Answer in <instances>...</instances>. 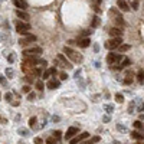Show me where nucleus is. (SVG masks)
I'll use <instances>...</instances> for the list:
<instances>
[{"instance_id":"1","label":"nucleus","mask_w":144,"mask_h":144,"mask_svg":"<svg viewBox=\"0 0 144 144\" xmlns=\"http://www.w3.org/2000/svg\"><path fill=\"white\" fill-rule=\"evenodd\" d=\"M64 53L69 59H72L74 62H82V55L78 53V52H75L74 49L69 48V46H64Z\"/></svg>"},{"instance_id":"23","label":"nucleus","mask_w":144,"mask_h":144,"mask_svg":"<svg viewBox=\"0 0 144 144\" xmlns=\"http://www.w3.org/2000/svg\"><path fill=\"white\" fill-rule=\"evenodd\" d=\"M13 75H15V71H13L12 68H7V69H6V77H9V78H13Z\"/></svg>"},{"instance_id":"27","label":"nucleus","mask_w":144,"mask_h":144,"mask_svg":"<svg viewBox=\"0 0 144 144\" xmlns=\"http://www.w3.org/2000/svg\"><path fill=\"white\" fill-rule=\"evenodd\" d=\"M118 49H120L121 52H127V50H130V45H120Z\"/></svg>"},{"instance_id":"41","label":"nucleus","mask_w":144,"mask_h":144,"mask_svg":"<svg viewBox=\"0 0 144 144\" xmlns=\"http://www.w3.org/2000/svg\"><path fill=\"white\" fill-rule=\"evenodd\" d=\"M13 55H15V53H12V55H10V56H9V58H7V61H9V62H10V64H12V62H13V61H15V56H13Z\"/></svg>"},{"instance_id":"12","label":"nucleus","mask_w":144,"mask_h":144,"mask_svg":"<svg viewBox=\"0 0 144 144\" xmlns=\"http://www.w3.org/2000/svg\"><path fill=\"white\" fill-rule=\"evenodd\" d=\"M13 4L16 6L17 9H20V10L28 9V4H26V1H25V0H13Z\"/></svg>"},{"instance_id":"44","label":"nucleus","mask_w":144,"mask_h":144,"mask_svg":"<svg viewBox=\"0 0 144 144\" xmlns=\"http://www.w3.org/2000/svg\"><path fill=\"white\" fill-rule=\"evenodd\" d=\"M91 30H84V32H82V36H85V38H86V36H88V35H91Z\"/></svg>"},{"instance_id":"29","label":"nucleus","mask_w":144,"mask_h":144,"mask_svg":"<svg viewBox=\"0 0 144 144\" xmlns=\"http://www.w3.org/2000/svg\"><path fill=\"white\" fill-rule=\"evenodd\" d=\"M46 144H56V138L55 137H48L46 138Z\"/></svg>"},{"instance_id":"9","label":"nucleus","mask_w":144,"mask_h":144,"mask_svg":"<svg viewBox=\"0 0 144 144\" xmlns=\"http://www.w3.org/2000/svg\"><path fill=\"white\" fill-rule=\"evenodd\" d=\"M16 16L19 17V19H22L23 22H28V20L30 19L29 13H26L25 10H20V9H17V10H16Z\"/></svg>"},{"instance_id":"48","label":"nucleus","mask_w":144,"mask_h":144,"mask_svg":"<svg viewBox=\"0 0 144 144\" xmlns=\"http://www.w3.org/2000/svg\"><path fill=\"white\" fill-rule=\"evenodd\" d=\"M52 120H53V121H56V123H58V121H59V120H61V118H59V117H58V115H53V117H52Z\"/></svg>"},{"instance_id":"36","label":"nucleus","mask_w":144,"mask_h":144,"mask_svg":"<svg viewBox=\"0 0 144 144\" xmlns=\"http://www.w3.org/2000/svg\"><path fill=\"white\" fill-rule=\"evenodd\" d=\"M4 99H6L7 102H12V94H10V92H7V94L4 95Z\"/></svg>"},{"instance_id":"13","label":"nucleus","mask_w":144,"mask_h":144,"mask_svg":"<svg viewBox=\"0 0 144 144\" xmlns=\"http://www.w3.org/2000/svg\"><path fill=\"white\" fill-rule=\"evenodd\" d=\"M56 74V68H50V69H46L43 74H42V78L43 79H48L50 75H55Z\"/></svg>"},{"instance_id":"2","label":"nucleus","mask_w":144,"mask_h":144,"mask_svg":"<svg viewBox=\"0 0 144 144\" xmlns=\"http://www.w3.org/2000/svg\"><path fill=\"white\" fill-rule=\"evenodd\" d=\"M30 29H32V26L28 22H17L16 23V32L20 35H28Z\"/></svg>"},{"instance_id":"4","label":"nucleus","mask_w":144,"mask_h":144,"mask_svg":"<svg viewBox=\"0 0 144 144\" xmlns=\"http://www.w3.org/2000/svg\"><path fill=\"white\" fill-rule=\"evenodd\" d=\"M121 43H123V39H121V38H112V39H110V40L105 42V48L107 49H115V48H118Z\"/></svg>"},{"instance_id":"8","label":"nucleus","mask_w":144,"mask_h":144,"mask_svg":"<svg viewBox=\"0 0 144 144\" xmlns=\"http://www.w3.org/2000/svg\"><path fill=\"white\" fill-rule=\"evenodd\" d=\"M42 53V48L39 46H32L30 49H25L23 50V55L28 56V55H40Z\"/></svg>"},{"instance_id":"24","label":"nucleus","mask_w":144,"mask_h":144,"mask_svg":"<svg viewBox=\"0 0 144 144\" xmlns=\"http://www.w3.org/2000/svg\"><path fill=\"white\" fill-rule=\"evenodd\" d=\"M36 121H38V118H36V117H32V118H30V120H29V127H35V125H36Z\"/></svg>"},{"instance_id":"21","label":"nucleus","mask_w":144,"mask_h":144,"mask_svg":"<svg viewBox=\"0 0 144 144\" xmlns=\"http://www.w3.org/2000/svg\"><path fill=\"white\" fill-rule=\"evenodd\" d=\"M133 125H134V128H137V130H143L144 125H143V123L141 121H134L133 123Z\"/></svg>"},{"instance_id":"47","label":"nucleus","mask_w":144,"mask_h":144,"mask_svg":"<svg viewBox=\"0 0 144 144\" xmlns=\"http://www.w3.org/2000/svg\"><path fill=\"white\" fill-rule=\"evenodd\" d=\"M124 65H130V61H128V59L123 61V62H121V66H124Z\"/></svg>"},{"instance_id":"18","label":"nucleus","mask_w":144,"mask_h":144,"mask_svg":"<svg viewBox=\"0 0 144 144\" xmlns=\"http://www.w3.org/2000/svg\"><path fill=\"white\" fill-rule=\"evenodd\" d=\"M17 133L20 134V135H23V137H28V135H30V133H29V130H26V128H19L17 130Z\"/></svg>"},{"instance_id":"19","label":"nucleus","mask_w":144,"mask_h":144,"mask_svg":"<svg viewBox=\"0 0 144 144\" xmlns=\"http://www.w3.org/2000/svg\"><path fill=\"white\" fill-rule=\"evenodd\" d=\"M35 86H36V89L43 91V81H42V79H38L36 82H35Z\"/></svg>"},{"instance_id":"43","label":"nucleus","mask_w":144,"mask_h":144,"mask_svg":"<svg viewBox=\"0 0 144 144\" xmlns=\"http://www.w3.org/2000/svg\"><path fill=\"white\" fill-rule=\"evenodd\" d=\"M35 144H43V141H42L39 137H36V138H35Z\"/></svg>"},{"instance_id":"46","label":"nucleus","mask_w":144,"mask_h":144,"mask_svg":"<svg viewBox=\"0 0 144 144\" xmlns=\"http://www.w3.org/2000/svg\"><path fill=\"white\" fill-rule=\"evenodd\" d=\"M131 82H133V79H131V78H127V79H124V84H125V85H130Z\"/></svg>"},{"instance_id":"16","label":"nucleus","mask_w":144,"mask_h":144,"mask_svg":"<svg viewBox=\"0 0 144 144\" xmlns=\"http://www.w3.org/2000/svg\"><path fill=\"white\" fill-rule=\"evenodd\" d=\"M89 43H91L89 38H84V39H81V40L77 43V45H79L81 48H88V46H89Z\"/></svg>"},{"instance_id":"14","label":"nucleus","mask_w":144,"mask_h":144,"mask_svg":"<svg viewBox=\"0 0 144 144\" xmlns=\"http://www.w3.org/2000/svg\"><path fill=\"white\" fill-rule=\"evenodd\" d=\"M114 23L117 25V28H121V29L125 26V23H124V20H123V17L121 16H115L114 17Z\"/></svg>"},{"instance_id":"40","label":"nucleus","mask_w":144,"mask_h":144,"mask_svg":"<svg viewBox=\"0 0 144 144\" xmlns=\"http://www.w3.org/2000/svg\"><path fill=\"white\" fill-rule=\"evenodd\" d=\"M0 84H6V77H3V75H0Z\"/></svg>"},{"instance_id":"30","label":"nucleus","mask_w":144,"mask_h":144,"mask_svg":"<svg viewBox=\"0 0 144 144\" xmlns=\"http://www.w3.org/2000/svg\"><path fill=\"white\" fill-rule=\"evenodd\" d=\"M99 25V19H98V16L94 17V20H92V28H96Z\"/></svg>"},{"instance_id":"34","label":"nucleus","mask_w":144,"mask_h":144,"mask_svg":"<svg viewBox=\"0 0 144 144\" xmlns=\"http://www.w3.org/2000/svg\"><path fill=\"white\" fill-rule=\"evenodd\" d=\"M98 141H99V137L95 135V137H92V138L89 140V144H95V143H98Z\"/></svg>"},{"instance_id":"50","label":"nucleus","mask_w":144,"mask_h":144,"mask_svg":"<svg viewBox=\"0 0 144 144\" xmlns=\"http://www.w3.org/2000/svg\"><path fill=\"white\" fill-rule=\"evenodd\" d=\"M114 144H121L120 141H114Z\"/></svg>"},{"instance_id":"28","label":"nucleus","mask_w":144,"mask_h":144,"mask_svg":"<svg viewBox=\"0 0 144 144\" xmlns=\"http://www.w3.org/2000/svg\"><path fill=\"white\" fill-rule=\"evenodd\" d=\"M115 101L121 104V102H124V96L121 95V94H117V95H115Z\"/></svg>"},{"instance_id":"11","label":"nucleus","mask_w":144,"mask_h":144,"mask_svg":"<svg viewBox=\"0 0 144 144\" xmlns=\"http://www.w3.org/2000/svg\"><path fill=\"white\" fill-rule=\"evenodd\" d=\"M110 35H111V38H121L123 36V29L121 28H112L110 30Z\"/></svg>"},{"instance_id":"25","label":"nucleus","mask_w":144,"mask_h":144,"mask_svg":"<svg viewBox=\"0 0 144 144\" xmlns=\"http://www.w3.org/2000/svg\"><path fill=\"white\" fill-rule=\"evenodd\" d=\"M104 110L108 112V114H112L114 112V107L112 105H104Z\"/></svg>"},{"instance_id":"35","label":"nucleus","mask_w":144,"mask_h":144,"mask_svg":"<svg viewBox=\"0 0 144 144\" xmlns=\"http://www.w3.org/2000/svg\"><path fill=\"white\" fill-rule=\"evenodd\" d=\"M22 91H23L25 94H29V92H30V86H29V85H25V86L22 88Z\"/></svg>"},{"instance_id":"20","label":"nucleus","mask_w":144,"mask_h":144,"mask_svg":"<svg viewBox=\"0 0 144 144\" xmlns=\"http://www.w3.org/2000/svg\"><path fill=\"white\" fill-rule=\"evenodd\" d=\"M88 137H89V133H86V131H84V133H82V134H81V135H78V137H77V138H78V141H82V140H85V138H88Z\"/></svg>"},{"instance_id":"51","label":"nucleus","mask_w":144,"mask_h":144,"mask_svg":"<svg viewBox=\"0 0 144 144\" xmlns=\"http://www.w3.org/2000/svg\"><path fill=\"white\" fill-rule=\"evenodd\" d=\"M0 98H1V94H0Z\"/></svg>"},{"instance_id":"39","label":"nucleus","mask_w":144,"mask_h":144,"mask_svg":"<svg viewBox=\"0 0 144 144\" xmlns=\"http://www.w3.org/2000/svg\"><path fill=\"white\" fill-rule=\"evenodd\" d=\"M59 78H61V79H62V81H65V79H68V75H66L65 72H62V74L59 75Z\"/></svg>"},{"instance_id":"22","label":"nucleus","mask_w":144,"mask_h":144,"mask_svg":"<svg viewBox=\"0 0 144 144\" xmlns=\"http://www.w3.org/2000/svg\"><path fill=\"white\" fill-rule=\"evenodd\" d=\"M137 79H138V82H144V71H138Z\"/></svg>"},{"instance_id":"6","label":"nucleus","mask_w":144,"mask_h":144,"mask_svg":"<svg viewBox=\"0 0 144 144\" xmlns=\"http://www.w3.org/2000/svg\"><path fill=\"white\" fill-rule=\"evenodd\" d=\"M78 131H79V127H77V125H72V127H69L66 130V134H65V138L69 141L72 137H75L77 134H78Z\"/></svg>"},{"instance_id":"26","label":"nucleus","mask_w":144,"mask_h":144,"mask_svg":"<svg viewBox=\"0 0 144 144\" xmlns=\"http://www.w3.org/2000/svg\"><path fill=\"white\" fill-rule=\"evenodd\" d=\"M110 13H111L114 17H115V16H121V13H120V12H118V10H117L115 7H112L111 10H110Z\"/></svg>"},{"instance_id":"38","label":"nucleus","mask_w":144,"mask_h":144,"mask_svg":"<svg viewBox=\"0 0 144 144\" xmlns=\"http://www.w3.org/2000/svg\"><path fill=\"white\" fill-rule=\"evenodd\" d=\"M131 7H133L134 10H137V9H138V1H137V0H134V1H133V4H131Z\"/></svg>"},{"instance_id":"17","label":"nucleus","mask_w":144,"mask_h":144,"mask_svg":"<svg viewBox=\"0 0 144 144\" xmlns=\"http://www.w3.org/2000/svg\"><path fill=\"white\" fill-rule=\"evenodd\" d=\"M59 85H61V82H59L58 79H52V81H49V82H48V85H46V86H48L49 89H53V88H58Z\"/></svg>"},{"instance_id":"45","label":"nucleus","mask_w":144,"mask_h":144,"mask_svg":"<svg viewBox=\"0 0 144 144\" xmlns=\"http://www.w3.org/2000/svg\"><path fill=\"white\" fill-rule=\"evenodd\" d=\"M25 79H26V82H28V84H32V82H33V78H32V77H26Z\"/></svg>"},{"instance_id":"5","label":"nucleus","mask_w":144,"mask_h":144,"mask_svg":"<svg viewBox=\"0 0 144 144\" xmlns=\"http://www.w3.org/2000/svg\"><path fill=\"white\" fill-rule=\"evenodd\" d=\"M121 55H118V53H114V52H110L108 55H107V62L110 65H112V64H117V62H120L121 61Z\"/></svg>"},{"instance_id":"33","label":"nucleus","mask_w":144,"mask_h":144,"mask_svg":"<svg viewBox=\"0 0 144 144\" xmlns=\"http://www.w3.org/2000/svg\"><path fill=\"white\" fill-rule=\"evenodd\" d=\"M117 130L121 131V133H125V131H127V128L124 127V125H121V124H117Z\"/></svg>"},{"instance_id":"37","label":"nucleus","mask_w":144,"mask_h":144,"mask_svg":"<svg viewBox=\"0 0 144 144\" xmlns=\"http://www.w3.org/2000/svg\"><path fill=\"white\" fill-rule=\"evenodd\" d=\"M36 98V94H33V92H29V95H28V101H33Z\"/></svg>"},{"instance_id":"42","label":"nucleus","mask_w":144,"mask_h":144,"mask_svg":"<svg viewBox=\"0 0 144 144\" xmlns=\"http://www.w3.org/2000/svg\"><path fill=\"white\" fill-rule=\"evenodd\" d=\"M102 121H104V123H110V117H108V115H104V117H102Z\"/></svg>"},{"instance_id":"10","label":"nucleus","mask_w":144,"mask_h":144,"mask_svg":"<svg viewBox=\"0 0 144 144\" xmlns=\"http://www.w3.org/2000/svg\"><path fill=\"white\" fill-rule=\"evenodd\" d=\"M117 6H118V9L123 10V12H128V10H130V6H128V3L125 0H117Z\"/></svg>"},{"instance_id":"32","label":"nucleus","mask_w":144,"mask_h":144,"mask_svg":"<svg viewBox=\"0 0 144 144\" xmlns=\"http://www.w3.org/2000/svg\"><path fill=\"white\" fill-rule=\"evenodd\" d=\"M61 134H62V133H61L59 130H56V131H53V137H55L56 140H59V138H61Z\"/></svg>"},{"instance_id":"31","label":"nucleus","mask_w":144,"mask_h":144,"mask_svg":"<svg viewBox=\"0 0 144 144\" xmlns=\"http://www.w3.org/2000/svg\"><path fill=\"white\" fill-rule=\"evenodd\" d=\"M134 105H135V101H133V102L130 104V107H128V112H130V114L134 112Z\"/></svg>"},{"instance_id":"15","label":"nucleus","mask_w":144,"mask_h":144,"mask_svg":"<svg viewBox=\"0 0 144 144\" xmlns=\"http://www.w3.org/2000/svg\"><path fill=\"white\" fill-rule=\"evenodd\" d=\"M131 138L133 140H137V141H141V140H144V135L141 133H138V131H133L131 133Z\"/></svg>"},{"instance_id":"3","label":"nucleus","mask_w":144,"mask_h":144,"mask_svg":"<svg viewBox=\"0 0 144 144\" xmlns=\"http://www.w3.org/2000/svg\"><path fill=\"white\" fill-rule=\"evenodd\" d=\"M56 62H58L59 66H62V68H68V69H71V68H72L71 62L65 58L64 53H58V56H56Z\"/></svg>"},{"instance_id":"49","label":"nucleus","mask_w":144,"mask_h":144,"mask_svg":"<svg viewBox=\"0 0 144 144\" xmlns=\"http://www.w3.org/2000/svg\"><path fill=\"white\" fill-rule=\"evenodd\" d=\"M79 144H89V140H88V141H81Z\"/></svg>"},{"instance_id":"7","label":"nucleus","mask_w":144,"mask_h":144,"mask_svg":"<svg viewBox=\"0 0 144 144\" xmlns=\"http://www.w3.org/2000/svg\"><path fill=\"white\" fill-rule=\"evenodd\" d=\"M38 38L35 36V35H30V33H28V35H25V38H20L19 39V43L20 45H28V43H32V42H35Z\"/></svg>"}]
</instances>
